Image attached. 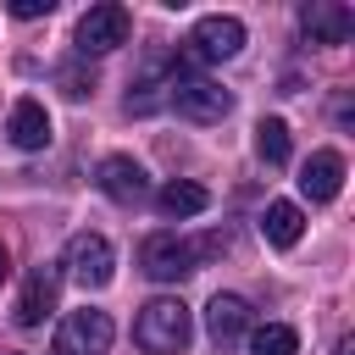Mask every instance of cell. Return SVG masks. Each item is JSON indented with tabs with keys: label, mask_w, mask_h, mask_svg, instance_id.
<instances>
[{
	"label": "cell",
	"mask_w": 355,
	"mask_h": 355,
	"mask_svg": "<svg viewBox=\"0 0 355 355\" xmlns=\"http://www.w3.org/2000/svg\"><path fill=\"white\" fill-rule=\"evenodd\" d=\"M227 239L222 233H205V239H178V233H150L139 244V266L155 277V283H178L189 272H200V261H211Z\"/></svg>",
	"instance_id": "obj_1"
},
{
	"label": "cell",
	"mask_w": 355,
	"mask_h": 355,
	"mask_svg": "<svg viewBox=\"0 0 355 355\" xmlns=\"http://www.w3.org/2000/svg\"><path fill=\"white\" fill-rule=\"evenodd\" d=\"M166 105H172L178 116H189V122H222V116L233 111V94H227L216 78L194 72V61H178L172 78H166Z\"/></svg>",
	"instance_id": "obj_2"
},
{
	"label": "cell",
	"mask_w": 355,
	"mask_h": 355,
	"mask_svg": "<svg viewBox=\"0 0 355 355\" xmlns=\"http://www.w3.org/2000/svg\"><path fill=\"white\" fill-rule=\"evenodd\" d=\"M189 338H194V322H189V305L183 300H150L139 316H133V344L144 349V355H178V349H189Z\"/></svg>",
	"instance_id": "obj_3"
},
{
	"label": "cell",
	"mask_w": 355,
	"mask_h": 355,
	"mask_svg": "<svg viewBox=\"0 0 355 355\" xmlns=\"http://www.w3.org/2000/svg\"><path fill=\"white\" fill-rule=\"evenodd\" d=\"M128 28H133L128 6L105 0V6H89V11L78 17V33H72V44H78V55H111L116 44H128Z\"/></svg>",
	"instance_id": "obj_4"
},
{
	"label": "cell",
	"mask_w": 355,
	"mask_h": 355,
	"mask_svg": "<svg viewBox=\"0 0 355 355\" xmlns=\"http://www.w3.org/2000/svg\"><path fill=\"white\" fill-rule=\"evenodd\" d=\"M111 316L105 311H94V305H83V311H67L61 316V327H55V355H105L111 349Z\"/></svg>",
	"instance_id": "obj_5"
},
{
	"label": "cell",
	"mask_w": 355,
	"mask_h": 355,
	"mask_svg": "<svg viewBox=\"0 0 355 355\" xmlns=\"http://www.w3.org/2000/svg\"><path fill=\"white\" fill-rule=\"evenodd\" d=\"M244 50V22L239 17H200L194 22V33H189V50H183V61H227V55H239Z\"/></svg>",
	"instance_id": "obj_6"
},
{
	"label": "cell",
	"mask_w": 355,
	"mask_h": 355,
	"mask_svg": "<svg viewBox=\"0 0 355 355\" xmlns=\"http://www.w3.org/2000/svg\"><path fill=\"white\" fill-rule=\"evenodd\" d=\"M67 272H72L83 288H105V283L116 277L111 239H105V233H72V239H67Z\"/></svg>",
	"instance_id": "obj_7"
},
{
	"label": "cell",
	"mask_w": 355,
	"mask_h": 355,
	"mask_svg": "<svg viewBox=\"0 0 355 355\" xmlns=\"http://www.w3.org/2000/svg\"><path fill=\"white\" fill-rule=\"evenodd\" d=\"M300 33L311 44H344L355 33V11L338 0H311V6H300Z\"/></svg>",
	"instance_id": "obj_8"
},
{
	"label": "cell",
	"mask_w": 355,
	"mask_h": 355,
	"mask_svg": "<svg viewBox=\"0 0 355 355\" xmlns=\"http://www.w3.org/2000/svg\"><path fill=\"white\" fill-rule=\"evenodd\" d=\"M94 183H100V194L116 200V205H139V200L150 194V178H144V166H139L133 155H105L100 172H94Z\"/></svg>",
	"instance_id": "obj_9"
},
{
	"label": "cell",
	"mask_w": 355,
	"mask_h": 355,
	"mask_svg": "<svg viewBox=\"0 0 355 355\" xmlns=\"http://www.w3.org/2000/svg\"><path fill=\"white\" fill-rule=\"evenodd\" d=\"M55 294H61V272L55 266H33L28 272V283H22V294H17V327H39L50 311H55Z\"/></svg>",
	"instance_id": "obj_10"
},
{
	"label": "cell",
	"mask_w": 355,
	"mask_h": 355,
	"mask_svg": "<svg viewBox=\"0 0 355 355\" xmlns=\"http://www.w3.org/2000/svg\"><path fill=\"white\" fill-rule=\"evenodd\" d=\"M205 333H211L216 349L244 344V338H250V305H244L239 294H211V305H205Z\"/></svg>",
	"instance_id": "obj_11"
},
{
	"label": "cell",
	"mask_w": 355,
	"mask_h": 355,
	"mask_svg": "<svg viewBox=\"0 0 355 355\" xmlns=\"http://www.w3.org/2000/svg\"><path fill=\"white\" fill-rule=\"evenodd\" d=\"M338 189H344V155L338 150H316L300 166V194L311 205H327V200H338Z\"/></svg>",
	"instance_id": "obj_12"
},
{
	"label": "cell",
	"mask_w": 355,
	"mask_h": 355,
	"mask_svg": "<svg viewBox=\"0 0 355 355\" xmlns=\"http://www.w3.org/2000/svg\"><path fill=\"white\" fill-rule=\"evenodd\" d=\"M6 133H11L17 150H44V144H50V116H44V105H39V100H17L11 116H6Z\"/></svg>",
	"instance_id": "obj_13"
},
{
	"label": "cell",
	"mask_w": 355,
	"mask_h": 355,
	"mask_svg": "<svg viewBox=\"0 0 355 355\" xmlns=\"http://www.w3.org/2000/svg\"><path fill=\"white\" fill-rule=\"evenodd\" d=\"M261 233H266L272 250H294L300 233H305V211H300L294 200H272V205L261 211Z\"/></svg>",
	"instance_id": "obj_14"
},
{
	"label": "cell",
	"mask_w": 355,
	"mask_h": 355,
	"mask_svg": "<svg viewBox=\"0 0 355 355\" xmlns=\"http://www.w3.org/2000/svg\"><path fill=\"white\" fill-rule=\"evenodd\" d=\"M211 205V194L200 189V183H189V178H172L166 189H155V211L166 216V222H183V216H200Z\"/></svg>",
	"instance_id": "obj_15"
},
{
	"label": "cell",
	"mask_w": 355,
	"mask_h": 355,
	"mask_svg": "<svg viewBox=\"0 0 355 355\" xmlns=\"http://www.w3.org/2000/svg\"><path fill=\"white\" fill-rule=\"evenodd\" d=\"M250 355H300V333H294L288 322L250 327Z\"/></svg>",
	"instance_id": "obj_16"
},
{
	"label": "cell",
	"mask_w": 355,
	"mask_h": 355,
	"mask_svg": "<svg viewBox=\"0 0 355 355\" xmlns=\"http://www.w3.org/2000/svg\"><path fill=\"white\" fill-rule=\"evenodd\" d=\"M255 155H261L266 166H283V161H288V122L266 116V122L255 128Z\"/></svg>",
	"instance_id": "obj_17"
},
{
	"label": "cell",
	"mask_w": 355,
	"mask_h": 355,
	"mask_svg": "<svg viewBox=\"0 0 355 355\" xmlns=\"http://www.w3.org/2000/svg\"><path fill=\"white\" fill-rule=\"evenodd\" d=\"M55 78H61V94H67V100H83V94H89V89H94V78H83V72H78V67H61V72H55Z\"/></svg>",
	"instance_id": "obj_18"
},
{
	"label": "cell",
	"mask_w": 355,
	"mask_h": 355,
	"mask_svg": "<svg viewBox=\"0 0 355 355\" xmlns=\"http://www.w3.org/2000/svg\"><path fill=\"white\" fill-rule=\"evenodd\" d=\"M50 11H55V0H11V17H22V22L50 17Z\"/></svg>",
	"instance_id": "obj_19"
},
{
	"label": "cell",
	"mask_w": 355,
	"mask_h": 355,
	"mask_svg": "<svg viewBox=\"0 0 355 355\" xmlns=\"http://www.w3.org/2000/svg\"><path fill=\"white\" fill-rule=\"evenodd\" d=\"M11 277V255H6V244H0V283Z\"/></svg>",
	"instance_id": "obj_20"
}]
</instances>
